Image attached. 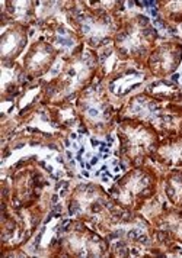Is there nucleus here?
<instances>
[{"label":"nucleus","instance_id":"nucleus-1","mask_svg":"<svg viewBox=\"0 0 182 258\" xmlns=\"http://www.w3.org/2000/svg\"><path fill=\"white\" fill-rule=\"evenodd\" d=\"M77 141L72 142L73 155L77 161V165L85 177H101L104 181L114 178L115 171H112L114 164H108L111 150L105 142L97 141L83 135L74 134Z\"/></svg>","mask_w":182,"mask_h":258}]
</instances>
